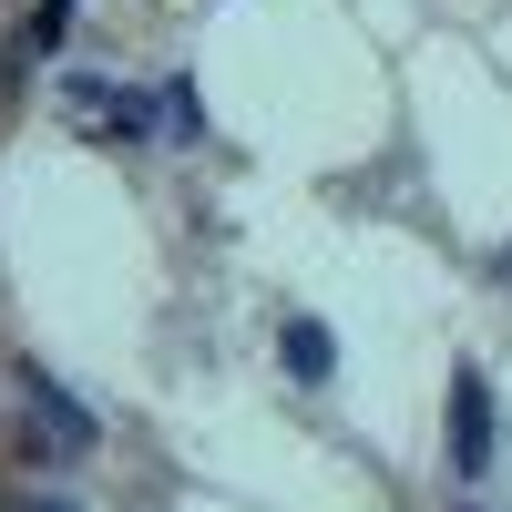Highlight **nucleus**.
<instances>
[{
	"instance_id": "nucleus-1",
	"label": "nucleus",
	"mask_w": 512,
	"mask_h": 512,
	"mask_svg": "<svg viewBox=\"0 0 512 512\" xmlns=\"http://www.w3.org/2000/svg\"><path fill=\"white\" fill-rule=\"evenodd\" d=\"M451 472H461V482L492 472V379H482V369L451 379Z\"/></svg>"
},
{
	"instance_id": "nucleus-2",
	"label": "nucleus",
	"mask_w": 512,
	"mask_h": 512,
	"mask_svg": "<svg viewBox=\"0 0 512 512\" xmlns=\"http://www.w3.org/2000/svg\"><path fill=\"white\" fill-rule=\"evenodd\" d=\"M62 103H72V113H93L113 144H154V103H144V93H113V82L72 72V82H62Z\"/></svg>"
},
{
	"instance_id": "nucleus-3",
	"label": "nucleus",
	"mask_w": 512,
	"mask_h": 512,
	"mask_svg": "<svg viewBox=\"0 0 512 512\" xmlns=\"http://www.w3.org/2000/svg\"><path fill=\"white\" fill-rule=\"evenodd\" d=\"M277 359L308 379V390H328V379H338V338H328L318 318H287V328H277Z\"/></svg>"
},
{
	"instance_id": "nucleus-4",
	"label": "nucleus",
	"mask_w": 512,
	"mask_h": 512,
	"mask_svg": "<svg viewBox=\"0 0 512 512\" xmlns=\"http://www.w3.org/2000/svg\"><path fill=\"white\" fill-rule=\"evenodd\" d=\"M31 410L62 431V451H93V410H82V400L62 390V379H41V369H31Z\"/></svg>"
},
{
	"instance_id": "nucleus-5",
	"label": "nucleus",
	"mask_w": 512,
	"mask_h": 512,
	"mask_svg": "<svg viewBox=\"0 0 512 512\" xmlns=\"http://www.w3.org/2000/svg\"><path fill=\"white\" fill-rule=\"evenodd\" d=\"M72 31V0H41V11H31V31H21V52L41 62V52H52V41Z\"/></svg>"
},
{
	"instance_id": "nucleus-6",
	"label": "nucleus",
	"mask_w": 512,
	"mask_h": 512,
	"mask_svg": "<svg viewBox=\"0 0 512 512\" xmlns=\"http://www.w3.org/2000/svg\"><path fill=\"white\" fill-rule=\"evenodd\" d=\"M31 512H72V502H31Z\"/></svg>"
}]
</instances>
